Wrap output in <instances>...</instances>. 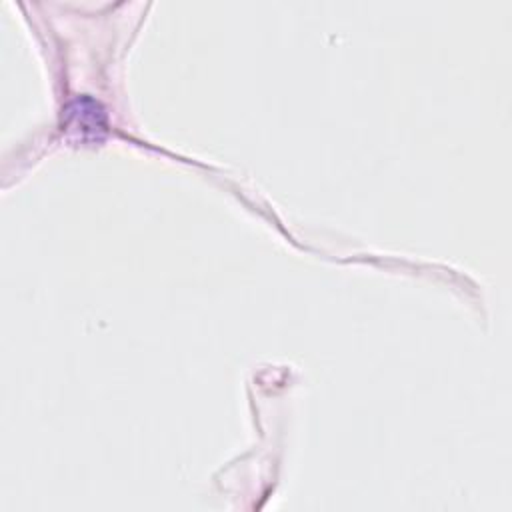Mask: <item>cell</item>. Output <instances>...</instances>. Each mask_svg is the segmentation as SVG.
I'll return each instance as SVG.
<instances>
[{"label": "cell", "mask_w": 512, "mask_h": 512, "mask_svg": "<svg viewBox=\"0 0 512 512\" xmlns=\"http://www.w3.org/2000/svg\"><path fill=\"white\" fill-rule=\"evenodd\" d=\"M62 126L80 142H98L106 132V116L96 100L78 96L66 106Z\"/></svg>", "instance_id": "6da1fadb"}]
</instances>
